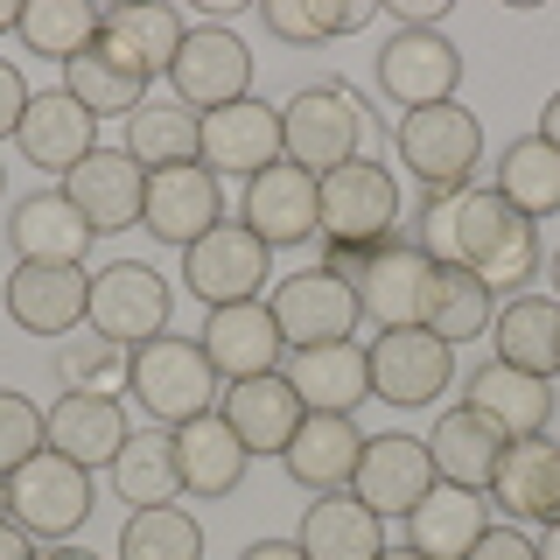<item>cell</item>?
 Listing matches in <instances>:
<instances>
[{
    "label": "cell",
    "instance_id": "obj_34",
    "mask_svg": "<svg viewBox=\"0 0 560 560\" xmlns=\"http://www.w3.org/2000/svg\"><path fill=\"white\" fill-rule=\"evenodd\" d=\"M302 553L308 560H378L385 553V518L372 504H358L350 490H329L302 512Z\"/></svg>",
    "mask_w": 560,
    "mask_h": 560
},
{
    "label": "cell",
    "instance_id": "obj_53",
    "mask_svg": "<svg viewBox=\"0 0 560 560\" xmlns=\"http://www.w3.org/2000/svg\"><path fill=\"white\" fill-rule=\"evenodd\" d=\"M22 28V8H14V0H0V35H14Z\"/></svg>",
    "mask_w": 560,
    "mask_h": 560
},
{
    "label": "cell",
    "instance_id": "obj_32",
    "mask_svg": "<svg viewBox=\"0 0 560 560\" xmlns=\"http://www.w3.org/2000/svg\"><path fill=\"white\" fill-rule=\"evenodd\" d=\"M483 533H490V498H483V490L434 483L428 498L407 512V547L428 553V560H463Z\"/></svg>",
    "mask_w": 560,
    "mask_h": 560
},
{
    "label": "cell",
    "instance_id": "obj_14",
    "mask_svg": "<svg viewBox=\"0 0 560 560\" xmlns=\"http://www.w3.org/2000/svg\"><path fill=\"white\" fill-rule=\"evenodd\" d=\"M434 483H442V477H434V455H428L420 434H399V428L364 434L358 477H350V498H358V504H372L378 518H407Z\"/></svg>",
    "mask_w": 560,
    "mask_h": 560
},
{
    "label": "cell",
    "instance_id": "obj_33",
    "mask_svg": "<svg viewBox=\"0 0 560 560\" xmlns=\"http://www.w3.org/2000/svg\"><path fill=\"white\" fill-rule=\"evenodd\" d=\"M148 84H154L148 70H140L119 43H105V35H98L92 49H84V57H70V63H63V92L78 98L92 119H113V113H127V119H133L140 105H148Z\"/></svg>",
    "mask_w": 560,
    "mask_h": 560
},
{
    "label": "cell",
    "instance_id": "obj_20",
    "mask_svg": "<svg viewBox=\"0 0 560 560\" xmlns=\"http://www.w3.org/2000/svg\"><path fill=\"white\" fill-rule=\"evenodd\" d=\"M483 498L498 504L504 518H525V525H539V533L560 525V442H547V434L512 442Z\"/></svg>",
    "mask_w": 560,
    "mask_h": 560
},
{
    "label": "cell",
    "instance_id": "obj_24",
    "mask_svg": "<svg viewBox=\"0 0 560 560\" xmlns=\"http://www.w3.org/2000/svg\"><path fill=\"white\" fill-rule=\"evenodd\" d=\"M14 148L28 154V168H49V175L63 183V175L98 148V119L57 84V92H35V98H28L22 127H14Z\"/></svg>",
    "mask_w": 560,
    "mask_h": 560
},
{
    "label": "cell",
    "instance_id": "obj_38",
    "mask_svg": "<svg viewBox=\"0 0 560 560\" xmlns=\"http://www.w3.org/2000/svg\"><path fill=\"white\" fill-rule=\"evenodd\" d=\"M14 35H22L28 57L70 63V57H84V49L105 35V8H92V0H28Z\"/></svg>",
    "mask_w": 560,
    "mask_h": 560
},
{
    "label": "cell",
    "instance_id": "obj_12",
    "mask_svg": "<svg viewBox=\"0 0 560 560\" xmlns=\"http://www.w3.org/2000/svg\"><path fill=\"white\" fill-rule=\"evenodd\" d=\"M364 358H372V399H385V407H434L455 378V350L442 337H428L420 323L378 329L364 343Z\"/></svg>",
    "mask_w": 560,
    "mask_h": 560
},
{
    "label": "cell",
    "instance_id": "obj_1",
    "mask_svg": "<svg viewBox=\"0 0 560 560\" xmlns=\"http://www.w3.org/2000/svg\"><path fill=\"white\" fill-rule=\"evenodd\" d=\"M413 245L434 267H463L477 273L490 294H518L539 273V232L533 218H518L498 189H448L428 197L413 218Z\"/></svg>",
    "mask_w": 560,
    "mask_h": 560
},
{
    "label": "cell",
    "instance_id": "obj_37",
    "mask_svg": "<svg viewBox=\"0 0 560 560\" xmlns=\"http://www.w3.org/2000/svg\"><path fill=\"white\" fill-rule=\"evenodd\" d=\"M113 490L133 504V512L183 498V469H175L168 428H148V434H127V442H119V455H113Z\"/></svg>",
    "mask_w": 560,
    "mask_h": 560
},
{
    "label": "cell",
    "instance_id": "obj_35",
    "mask_svg": "<svg viewBox=\"0 0 560 560\" xmlns=\"http://www.w3.org/2000/svg\"><path fill=\"white\" fill-rule=\"evenodd\" d=\"M490 315H498V294L463 267H434L428 288H420V329L442 337L448 350L469 343V337H490Z\"/></svg>",
    "mask_w": 560,
    "mask_h": 560
},
{
    "label": "cell",
    "instance_id": "obj_28",
    "mask_svg": "<svg viewBox=\"0 0 560 560\" xmlns=\"http://www.w3.org/2000/svg\"><path fill=\"white\" fill-rule=\"evenodd\" d=\"M490 350L512 372L560 378V302L553 294H504V308L490 315Z\"/></svg>",
    "mask_w": 560,
    "mask_h": 560
},
{
    "label": "cell",
    "instance_id": "obj_9",
    "mask_svg": "<svg viewBox=\"0 0 560 560\" xmlns=\"http://www.w3.org/2000/svg\"><path fill=\"white\" fill-rule=\"evenodd\" d=\"M168 98H183L197 119L253 98V49H245L224 22L189 28L183 49H175V63H168Z\"/></svg>",
    "mask_w": 560,
    "mask_h": 560
},
{
    "label": "cell",
    "instance_id": "obj_11",
    "mask_svg": "<svg viewBox=\"0 0 560 560\" xmlns=\"http://www.w3.org/2000/svg\"><path fill=\"white\" fill-rule=\"evenodd\" d=\"M267 308H273L280 343H288V350L343 343L350 329L364 323V308H358V294H350V280H337V273L323 267V259H315V267L280 273V280H273V294H267Z\"/></svg>",
    "mask_w": 560,
    "mask_h": 560
},
{
    "label": "cell",
    "instance_id": "obj_16",
    "mask_svg": "<svg viewBox=\"0 0 560 560\" xmlns=\"http://www.w3.org/2000/svg\"><path fill=\"white\" fill-rule=\"evenodd\" d=\"M210 224H224V183L203 162L183 168H154L148 175V203H140V232H154L162 245H197Z\"/></svg>",
    "mask_w": 560,
    "mask_h": 560
},
{
    "label": "cell",
    "instance_id": "obj_43",
    "mask_svg": "<svg viewBox=\"0 0 560 560\" xmlns=\"http://www.w3.org/2000/svg\"><path fill=\"white\" fill-rule=\"evenodd\" d=\"M49 448V428H43V407H35L28 393H8L0 385V477H14L22 463Z\"/></svg>",
    "mask_w": 560,
    "mask_h": 560
},
{
    "label": "cell",
    "instance_id": "obj_44",
    "mask_svg": "<svg viewBox=\"0 0 560 560\" xmlns=\"http://www.w3.org/2000/svg\"><path fill=\"white\" fill-rule=\"evenodd\" d=\"M259 22H267V35H280V43H294V49H323L329 43L315 0H259Z\"/></svg>",
    "mask_w": 560,
    "mask_h": 560
},
{
    "label": "cell",
    "instance_id": "obj_6",
    "mask_svg": "<svg viewBox=\"0 0 560 560\" xmlns=\"http://www.w3.org/2000/svg\"><path fill=\"white\" fill-rule=\"evenodd\" d=\"M168 308H175V294L148 259H113V267L92 273L84 323H92V337H113L119 350H140V343L168 337Z\"/></svg>",
    "mask_w": 560,
    "mask_h": 560
},
{
    "label": "cell",
    "instance_id": "obj_4",
    "mask_svg": "<svg viewBox=\"0 0 560 560\" xmlns=\"http://www.w3.org/2000/svg\"><path fill=\"white\" fill-rule=\"evenodd\" d=\"M323 183V245H343V253H372V245L399 238V183L393 168L358 154V162L315 175Z\"/></svg>",
    "mask_w": 560,
    "mask_h": 560
},
{
    "label": "cell",
    "instance_id": "obj_55",
    "mask_svg": "<svg viewBox=\"0 0 560 560\" xmlns=\"http://www.w3.org/2000/svg\"><path fill=\"white\" fill-rule=\"evenodd\" d=\"M378 560H428V553H413V547H385Z\"/></svg>",
    "mask_w": 560,
    "mask_h": 560
},
{
    "label": "cell",
    "instance_id": "obj_48",
    "mask_svg": "<svg viewBox=\"0 0 560 560\" xmlns=\"http://www.w3.org/2000/svg\"><path fill=\"white\" fill-rule=\"evenodd\" d=\"M434 14H442V0H393L399 28H434Z\"/></svg>",
    "mask_w": 560,
    "mask_h": 560
},
{
    "label": "cell",
    "instance_id": "obj_19",
    "mask_svg": "<svg viewBox=\"0 0 560 560\" xmlns=\"http://www.w3.org/2000/svg\"><path fill=\"white\" fill-rule=\"evenodd\" d=\"M203 358L218 364V378L224 385H238V378H267L280 372V323H273V308L267 302H232V308H210L203 315Z\"/></svg>",
    "mask_w": 560,
    "mask_h": 560
},
{
    "label": "cell",
    "instance_id": "obj_46",
    "mask_svg": "<svg viewBox=\"0 0 560 560\" xmlns=\"http://www.w3.org/2000/svg\"><path fill=\"white\" fill-rule=\"evenodd\" d=\"M28 84H22V70H14L8 57H0V140H14V127H22V113H28Z\"/></svg>",
    "mask_w": 560,
    "mask_h": 560
},
{
    "label": "cell",
    "instance_id": "obj_8",
    "mask_svg": "<svg viewBox=\"0 0 560 560\" xmlns=\"http://www.w3.org/2000/svg\"><path fill=\"white\" fill-rule=\"evenodd\" d=\"M8 518L22 525L28 539H70L84 518H92V469H78L70 455L43 448L35 463H22L8 477Z\"/></svg>",
    "mask_w": 560,
    "mask_h": 560
},
{
    "label": "cell",
    "instance_id": "obj_51",
    "mask_svg": "<svg viewBox=\"0 0 560 560\" xmlns=\"http://www.w3.org/2000/svg\"><path fill=\"white\" fill-rule=\"evenodd\" d=\"M539 140H547V148H560V92L547 98V113H539Z\"/></svg>",
    "mask_w": 560,
    "mask_h": 560
},
{
    "label": "cell",
    "instance_id": "obj_36",
    "mask_svg": "<svg viewBox=\"0 0 560 560\" xmlns=\"http://www.w3.org/2000/svg\"><path fill=\"white\" fill-rule=\"evenodd\" d=\"M119 148H127L148 175L154 168H183V162H197V148H203V119L189 113L183 98H148L127 119V140H119Z\"/></svg>",
    "mask_w": 560,
    "mask_h": 560
},
{
    "label": "cell",
    "instance_id": "obj_57",
    "mask_svg": "<svg viewBox=\"0 0 560 560\" xmlns=\"http://www.w3.org/2000/svg\"><path fill=\"white\" fill-rule=\"evenodd\" d=\"M0 525H8V477H0Z\"/></svg>",
    "mask_w": 560,
    "mask_h": 560
},
{
    "label": "cell",
    "instance_id": "obj_21",
    "mask_svg": "<svg viewBox=\"0 0 560 560\" xmlns=\"http://www.w3.org/2000/svg\"><path fill=\"white\" fill-rule=\"evenodd\" d=\"M294 399H302L308 413H358L364 399H372V358H364V343H308V350H288V372Z\"/></svg>",
    "mask_w": 560,
    "mask_h": 560
},
{
    "label": "cell",
    "instance_id": "obj_50",
    "mask_svg": "<svg viewBox=\"0 0 560 560\" xmlns=\"http://www.w3.org/2000/svg\"><path fill=\"white\" fill-rule=\"evenodd\" d=\"M0 560H35V539H28V533H22L14 518L0 525Z\"/></svg>",
    "mask_w": 560,
    "mask_h": 560
},
{
    "label": "cell",
    "instance_id": "obj_5",
    "mask_svg": "<svg viewBox=\"0 0 560 560\" xmlns=\"http://www.w3.org/2000/svg\"><path fill=\"white\" fill-rule=\"evenodd\" d=\"M358 140H364V98L350 84H308L280 105V154L308 175L358 162Z\"/></svg>",
    "mask_w": 560,
    "mask_h": 560
},
{
    "label": "cell",
    "instance_id": "obj_40",
    "mask_svg": "<svg viewBox=\"0 0 560 560\" xmlns=\"http://www.w3.org/2000/svg\"><path fill=\"white\" fill-rule=\"evenodd\" d=\"M498 197L518 210V218H553L560 210V148H547L539 133H525L504 148V162H498Z\"/></svg>",
    "mask_w": 560,
    "mask_h": 560
},
{
    "label": "cell",
    "instance_id": "obj_10",
    "mask_svg": "<svg viewBox=\"0 0 560 560\" xmlns=\"http://www.w3.org/2000/svg\"><path fill=\"white\" fill-rule=\"evenodd\" d=\"M372 78H378L385 105H399V119H407L420 105L455 98V84H463V49H455L442 28H393L378 43Z\"/></svg>",
    "mask_w": 560,
    "mask_h": 560
},
{
    "label": "cell",
    "instance_id": "obj_49",
    "mask_svg": "<svg viewBox=\"0 0 560 560\" xmlns=\"http://www.w3.org/2000/svg\"><path fill=\"white\" fill-rule=\"evenodd\" d=\"M238 560H308V553H302V539H253Z\"/></svg>",
    "mask_w": 560,
    "mask_h": 560
},
{
    "label": "cell",
    "instance_id": "obj_41",
    "mask_svg": "<svg viewBox=\"0 0 560 560\" xmlns=\"http://www.w3.org/2000/svg\"><path fill=\"white\" fill-rule=\"evenodd\" d=\"M119 560H203V525L183 504H148L119 533Z\"/></svg>",
    "mask_w": 560,
    "mask_h": 560
},
{
    "label": "cell",
    "instance_id": "obj_39",
    "mask_svg": "<svg viewBox=\"0 0 560 560\" xmlns=\"http://www.w3.org/2000/svg\"><path fill=\"white\" fill-rule=\"evenodd\" d=\"M183 14L162 0H127V8H105V43H119L148 78H168L175 49H183Z\"/></svg>",
    "mask_w": 560,
    "mask_h": 560
},
{
    "label": "cell",
    "instance_id": "obj_29",
    "mask_svg": "<svg viewBox=\"0 0 560 560\" xmlns=\"http://www.w3.org/2000/svg\"><path fill=\"white\" fill-rule=\"evenodd\" d=\"M43 428H49V448L70 455L78 469H113L119 442L133 434L119 399H105V393H63L57 407H43Z\"/></svg>",
    "mask_w": 560,
    "mask_h": 560
},
{
    "label": "cell",
    "instance_id": "obj_56",
    "mask_svg": "<svg viewBox=\"0 0 560 560\" xmlns=\"http://www.w3.org/2000/svg\"><path fill=\"white\" fill-rule=\"evenodd\" d=\"M547 273H553V302H560V253H553V259H547Z\"/></svg>",
    "mask_w": 560,
    "mask_h": 560
},
{
    "label": "cell",
    "instance_id": "obj_26",
    "mask_svg": "<svg viewBox=\"0 0 560 560\" xmlns=\"http://www.w3.org/2000/svg\"><path fill=\"white\" fill-rule=\"evenodd\" d=\"M463 407H477L490 428H504V442H525V434H547V420H553V378L512 372V364L490 358L469 372Z\"/></svg>",
    "mask_w": 560,
    "mask_h": 560
},
{
    "label": "cell",
    "instance_id": "obj_54",
    "mask_svg": "<svg viewBox=\"0 0 560 560\" xmlns=\"http://www.w3.org/2000/svg\"><path fill=\"white\" fill-rule=\"evenodd\" d=\"M539 560H560V525H547V539H539Z\"/></svg>",
    "mask_w": 560,
    "mask_h": 560
},
{
    "label": "cell",
    "instance_id": "obj_7",
    "mask_svg": "<svg viewBox=\"0 0 560 560\" xmlns=\"http://www.w3.org/2000/svg\"><path fill=\"white\" fill-rule=\"evenodd\" d=\"M273 280V253L245 232L238 218L210 224V232L183 253V288L197 294L203 308H232V302H267Z\"/></svg>",
    "mask_w": 560,
    "mask_h": 560
},
{
    "label": "cell",
    "instance_id": "obj_31",
    "mask_svg": "<svg viewBox=\"0 0 560 560\" xmlns=\"http://www.w3.org/2000/svg\"><path fill=\"white\" fill-rule=\"evenodd\" d=\"M504 448H512V442H504V428H490L477 407H442V420H434V434H428L434 477L455 483V490H490Z\"/></svg>",
    "mask_w": 560,
    "mask_h": 560
},
{
    "label": "cell",
    "instance_id": "obj_47",
    "mask_svg": "<svg viewBox=\"0 0 560 560\" xmlns=\"http://www.w3.org/2000/svg\"><path fill=\"white\" fill-rule=\"evenodd\" d=\"M315 14H323L329 43H337V35H358V28H372V22H378V8H372V0H350V8H337V0H315Z\"/></svg>",
    "mask_w": 560,
    "mask_h": 560
},
{
    "label": "cell",
    "instance_id": "obj_45",
    "mask_svg": "<svg viewBox=\"0 0 560 560\" xmlns=\"http://www.w3.org/2000/svg\"><path fill=\"white\" fill-rule=\"evenodd\" d=\"M463 560H539V539H525V533H512V525H490V533L469 547Z\"/></svg>",
    "mask_w": 560,
    "mask_h": 560
},
{
    "label": "cell",
    "instance_id": "obj_22",
    "mask_svg": "<svg viewBox=\"0 0 560 560\" xmlns=\"http://www.w3.org/2000/svg\"><path fill=\"white\" fill-rule=\"evenodd\" d=\"M8 323L28 337H70L92 302V273L84 267H14L8 273Z\"/></svg>",
    "mask_w": 560,
    "mask_h": 560
},
{
    "label": "cell",
    "instance_id": "obj_17",
    "mask_svg": "<svg viewBox=\"0 0 560 560\" xmlns=\"http://www.w3.org/2000/svg\"><path fill=\"white\" fill-rule=\"evenodd\" d=\"M428 273H434V259L420 253L413 238H385V245L364 253L350 294H358V308L372 315L378 329H407V323H420V288H428Z\"/></svg>",
    "mask_w": 560,
    "mask_h": 560
},
{
    "label": "cell",
    "instance_id": "obj_30",
    "mask_svg": "<svg viewBox=\"0 0 560 560\" xmlns=\"http://www.w3.org/2000/svg\"><path fill=\"white\" fill-rule=\"evenodd\" d=\"M168 442H175V469H183V490H189V498H232L238 477H245V463H253L224 413L183 420V428H168Z\"/></svg>",
    "mask_w": 560,
    "mask_h": 560
},
{
    "label": "cell",
    "instance_id": "obj_42",
    "mask_svg": "<svg viewBox=\"0 0 560 560\" xmlns=\"http://www.w3.org/2000/svg\"><path fill=\"white\" fill-rule=\"evenodd\" d=\"M57 378L63 393H105L119 399L133 378V350H119L113 337H63L57 343Z\"/></svg>",
    "mask_w": 560,
    "mask_h": 560
},
{
    "label": "cell",
    "instance_id": "obj_13",
    "mask_svg": "<svg viewBox=\"0 0 560 560\" xmlns=\"http://www.w3.org/2000/svg\"><path fill=\"white\" fill-rule=\"evenodd\" d=\"M238 224H245L259 245H267V253H273V245H308V238H323V183L280 154L273 168H259L253 183H245Z\"/></svg>",
    "mask_w": 560,
    "mask_h": 560
},
{
    "label": "cell",
    "instance_id": "obj_15",
    "mask_svg": "<svg viewBox=\"0 0 560 560\" xmlns=\"http://www.w3.org/2000/svg\"><path fill=\"white\" fill-rule=\"evenodd\" d=\"M57 189L78 203V218L92 224V238H119V232H133V224H140V203H148V168H140L127 148H92Z\"/></svg>",
    "mask_w": 560,
    "mask_h": 560
},
{
    "label": "cell",
    "instance_id": "obj_25",
    "mask_svg": "<svg viewBox=\"0 0 560 560\" xmlns=\"http://www.w3.org/2000/svg\"><path fill=\"white\" fill-rule=\"evenodd\" d=\"M8 245L22 253V267H84V253H92V224L78 218V203H70L63 189H35V197L14 203Z\"/></svg>",
    "mask_w": 560,
    "mask_h": 560
},
{
    "label": "cell",
    "instance_id": "obj_27",
    "mask_svg": "<svg viewBox=\"0 0 560 560\" xmlns=\"http://www.w3.org/2000/svg\"><path fill=\"white\" fill-rule=\"evenodd\" d=\"M218 413L232 420V434L245 442V455H280L294 442V428H302V399H294V385L267 372V378H238V385H224V399H218Z\"/></svg>",
    "mask_w": 560,
    "mask_h": 560
},
{
    "label": "cell",
    "instance_id": "obj_2",
    "mask_svg": "<svg viewBox=\"0 0 560 560\" xmlns=\"http://www.w3.org/2000/svg\"><path fill=\"white\" fill-rule=\"evenodd\" d=\"M127 393L148 407L154 428H183V420H197V413H218L224 378H218V364L203 358L197 337H154V343L133 350Z\"/></svg>",
    "mask_w": 560,
    "mask_h": 560
},
{
    "label": "cell",
    "instance_id": "obj_23",
    "mask_svg": "<svg viewBox=\"0 0 560 560\" xmlns=\"http://www.w3.org/2000/svg\"><path fill=\"white\" fill-rule=\"evenodd\" d=\"M358 455H364L358 413H302L294 442L280 448V469H288L302 490H315V498H329V490H350Z\"/></svg>",
    "mask_w": 560,
    "mask_h": 560
},
{
    "label": "cell",
    "instance_id": "obj_18",
    "mask_svg": "<svg viewBox=\"0 0 560 560\" xmlns=\"http://www.w3.org/2000/svg\"><path fill=\"white\" fill-rule=\"evenodd\" d=\"M197 162H203L210 175H245V183H253L259 168L280 162V105L238 98V105H224V113H203V148H197Z\"/></svg>",
    "mask_w": 560,
    "mask_h": 560
},
{
    "label": "cell",
    "instance_id": "obj_3",
    "mask_svg": "<svg viewBox=\"0 0 560 560\" xmlns=\"http://www.w3.org/2000/svg\"><path fill=\"white\" fill-rule=\"evenodd\" d=\"M393 148H399V168L413 183H428V197H448V189H469V168L483 162V119L463 98L420 105L393 127Z\"/></svg>",
    "mask_w": 560,
    "mask_h": 560
},
{
    "label": "cell",
    "instance_id": "obj_52",
    "mask_svg": "<svg viewBox=\"0 0 560 560\" xmlns=\"http://www.w3.org/2000/svg\"><path fill=\"white\" fill-rule=\"evenodd\" d=\"M35 560H98V553H84V547H63V539H57V547H35Z\"/></svg>",
    "mask_w": 560,
    "mask_h": 560
}]
</instances>
